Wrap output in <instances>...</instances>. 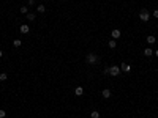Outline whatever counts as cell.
<instances>
[{"label":"cell","instance_id":"1","mask_svg":"<svg viewBox=\"0 0 158 118\" xmlns=\"http://www.w3.org/2000/svg\"><path fill=\"white\" fill-rule=\"evenodd\" d=\"M139 19H141L142 22H147L149 19H150V13H149L147 10H142L141 13H139Z\"/></svg>","mask_w":158,"mask_h":118},{"label":"cell","instance_id":"2","mask_svg":"<svg viewBox=\"0 0 158 118\" xmlns=\"http://www.w3.org/2000/svg\"><path fill=\"white\" fill-rule=\"evenodd\" d=\"M120 74V68L119 66H111V69H109V76H119Z\"/></svg>","mask_w":158,"mask_h":118},{"label":"cell","instance_id":"3","mask_svg":"<svg viewBox=\"0 0 158 118\" xmlns=\"http://www.w3.org/2000/svg\"><path fill=\"white\" fill-rule=\"evenodd\" d=\"M98 62V57L95 55V54H89L87 55V63H90V65H93V63Z\"/></svg>","mask_w":158,"mask_h":118},{"label":"cell","instance_id":"4","mask_svg":"<svg viewBox=\"0 0 158 118\" xmlns=\"http://www.w3.org/2000/svg\"><path fill=\"white\" fill-rule=\"evenodd\" d=\"M111 36H112V39H119V38L122 36V33H120V30H119V28H116V30L111 31Z\"/></svg>","mask_w":158,"mask_h":118},{"label":"cell","instance_id":"5","mask_svg":"<svg viewBox=\"0 0 158 118\" xmlns=\"http://www.w3.org/2000/svg\"><path fill=\"white\" fill-rule=\"evenodd\" d=\"M120 71L130 72V71H131V66H130V65H128V63H125V62H123V63H122V65H120Z\"/></svg>","mask_w":158,"mask_h":118},{"label":"cell","instance_id":"6","mask_svg":"<svg viewBox=\"0 0 158 118\" xmlns=\"http://www.w3.org/2000/svg\"><path fill=\"white\" fill-rule=\"evenodd\" d=\"M101 94H103V98H104V99H108V98H111V94H112V93H111V90H109V88H104Z\"/></svg>","mask_w":158,"mask_h":118},{"label":"cell","instance_id":"7","mask_svg":"<svg viewBox=\"0 0 158 118\" xmlns=\"http://www.w3.org/2000/svg\"><path fill=\"white\" fill-rule=\"evenodd\" d=\"M19 30H21V33H24V35H25V33H29V30H30V28H29V25H27V24H22Z\"/></svg>","mask_w":158,"mask_h":118},{"label":"cell","instance_id":"8","mask_svg":"<svg viewBox=\"0 0 158 118\" xmlns=\"http://www.w3.org/2000/svg\"><path fill=\"white\" fill-rule=\"evenodd\" d=\"M74 93H76V96H82V94H84V88H82V87H78L76 90H74Z\"/></svg>","mask_w":158,"mask_h":118},{"label":"cell","instance_id":"9","mask_svg":"<svg viewBox=\"0 0 158 118\" xmlns=\"http://www.w3.org/2000/svg\"><path fill=\"white\" fill-rule=\"evenodd\" d=\"M152 54H153V51L150 49V47H147V49H144V55H146V57H150Z\"/></svg>","mask_w":158,"mask_h":118},{"label":"cell","instance_id":"10","mask_svg":"<svg viewBox=\"0 0 158 118\" xmlns=\"http://www.w3.org/2000/svg\"><path fill=\"white\" fill-rule=\"evenodd\" d=\"M147 43H149V44H153V43H155V36H153V35H149L147 36Z\"/></svg>","mask_w":158,"mask_h":118},{"label":"cell","instance_id":"11","mask_svg":"<svg viewBox=\"0 0 158 118\" xmlns=\"http://www.w3.org/2000/svg\"><path fill=\"white\" fill-rule=\"evenodd\" d=\"M27 19L29 21H35V13H27Z\"/></svg>","mask_w":158,"mask_h":118},{"label":"cell","instance_id":"12","mask_svg":"<svg viewBox=\"0 0 158 118\" xmlns=\"http://www.w3.org/2000/svg\"><path fill=\"white\" fill-rule=\"evenodd\" d=\"M37 11H38V13H44V11H46V8H44V5H38L37 6Z\"/></svg>","mask_w":158,"mask_h":118},{"label":"cell","instance_id":"13","mask_svg":"<svg viewBox=\"0 0 158 118\" xmlns=\"http://www.w3.org/2000/svg\"><path fill=\"white\" fill-rule=\"evenodd\" d=\"M90 117H92V118H100V113L96 112V110H92V113H90Z\"/></svg>","mask_w":158,"mask_h":118},{"label":"cell","instance_id":"14","mask_svg":"<svg viewBox=\"0 0 158 118\" xmlns=\"http://www.w3.org/2000/svg\"><path fill=\"white\" fill-rule=\"evenodd\" d=\"M21 44H22L21 39H14V41H13V46H14V47H19Z\"/></svg>","mask_w":158,"mask_h":118},{"label":"cell","instance_id":"15","mask_svg":"<svg viewBox=\"0 0 158 118\" xmlns=\"http://www.w3.org/2000/svg\"><path fill=\"white\" fill-rule=\"evenodd\" d=\"M108 46H109L111 49H114V47H116V39H111V41L108 43Z\"/></svg>","mask_w":158,"mask_h":118},{"label":"cell","instance_id":"16","mask_svg":"<svg viewBox=\"0 0 158 118\" xmlns=\"http://www.w3.org/2000/svg\"><path fill=\"white\" fill-rule=\"evenodd\" d=\"M22 13V14H27V13H29V8H27V6H21V10H19Z\"/></svg>","mask_w":158,"mask_h":118},{"label":"cell","instance_id":"17","mask_svg":"<svg viewBox=\"0 0 158 118\" xmlns=\"http://www.w3.org/2000/svg\"><path fill=\"white\" fill-rule=\"evenodd\" d=\"M6 79H8V76H6V72H2V74H0V80L3 82V80H6Z\"/></svg>","mask_w":158,"mask_h":118},{"label":"cell","instance_id":"18","mask_svg":"<svg viewBox=\"0 0 158 118\" xmlns=\"http://www.w3.org/2000/svg\"><path fill=\"white\" fill-rule=\"evenodd\" d=\"M6 117V112L5 110H2V109H0V118H5Z\"/></svg>","mask_w":158,"mask_h":118},{"label":"cell","instance_id":"19","mask_svg":"<svg viewBox=\"0 0 158 118\" xmlns=\"http://www.w3.org/2000/svg\"><path fill=\"white\" fill-rule=\"evenodd\" d=\"M153 17H157V19H158V10L153 11Z\"/></svg>","mask_w":158,"mask_h":118},{"label":"cell","instance_id":"20","mask_svg":"<svg viewBox=\"0 0 158 118\" xmlns=\"http://www.w3.org/2000/svg\"><path fill=\"white\" fill-rule=\"evenodd\" d=\"M155 55H157V57H158V49H157V51H155Z\"/></svg>","mask_w":158,"mask_h":118},{"label":"cell","instance_id":"21","mask_svg":"<svg viewBox=\"0 0 158 118\" xmlns=\"http://www.w3.org/2000/svg\"><path fill=\"white\" fill-rule=\"evenodd\" d=\"M2 55H3V52H2V51H0V58H2Z\"/></svg>","mask_w":158,"mask_h":118}]
</instances>
